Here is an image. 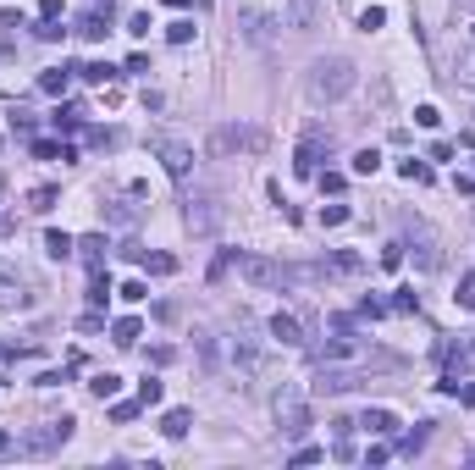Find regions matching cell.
Wrapping results in <instances>:
<instances>
[{"instance_id":"603a6c76","label":"cell","mask_w":475,"mask_h":470,"mask_svg":"<svg viewBox=\"0 0 475 470\" xmlns=\"http://www.w3.org/2000/svg\"><path fill=\"white\" fill-rule=\"evenodd\" d=\"M105 249H111V243H105V233H88V238H78V255L88 260V266H100V260H105Z\"/></svg>"},{"instance_id":"b9f144b4","label":"cell","mask_w":475,"mask_h":470,"mask_svg":"<svg viewBox=\"0 0 475 470\" xmlns=\"http://www.w3.org/2000/svg\"><path fill=\"white\" fill-rule=\"evenodd\" d=\"M382 266H387V271L403 266V243H387V249H382Z\"/></svg>"},{"instance_id":"7c38bea8","label":"cell","mask_w":475,"mask_h":470,"mask_svg":"<svg viewBox=\"0 0 475 470\" xmlns=\"http://www.w3.org/2000/svg\"><path fill=\"white\" fill-rule=\"evenodd\" d=\"M326 271H332V277H359L365 260H359L354 249H332V255H326Z\"/></svg>"},{"instance_id":"d590c367","label":"cell","mask_w":475,"mask_h":470,"mask_svg":"<svg viewBox=\"0 0 475 470\" xmlns=\"http://www.w3.org/2000/svg\"><path fill=\"white\" fill-rule=\"evenodd\" d=\"M139 404H144V409L160 404V382H155V377H144V382H139Z\"/></svg>"},{"instance_id":"9a60e30c","label":"cell","mask_w":475,"mask_h":470,"mask_svg":"<svg viewBox=\"0 0 475 470\" xmlns=\"http://www.w3.org/2000/svg\"><path fill=\"white\" fill-rule=\"evenodd\" d=\"M271 338H277V343H288V349H299V343H304V332H299V321H293V315H271Z\"/></svg>"},{"instance_id":"6da1fadb","label":"cell","mask_w":475,"mask_h":470,"mask_svg":"<svg viewBox=\"0 0 475 470\" xmlns=\"http://www.w3.org/2000/svg\"><path fill=\"white\" fill-rule=\"evenodd\" d=\"M354 83H359V67H354L348 56H326V61H316V67H310L304 89H310V100H316V105H332V100L354 94Z\"/></svg>"},{"instance_id":"e575fe53","label":"cell","mask_w":475,"mask_h":470,"mask_svg":"<svg viewBox=\"0 0 475 470\" xmlns=\"http://www.w3.org/2000/svg\"><path fill=\"white\" fill-rule=\"evenodd\" d=\"M393 310H398V315L420 310V299H414V288H398V294H393Z\"/></svg>"},{"instance_id":"4316f807","label":"cell","mask_w":475,"mask_h":470,"mask_svg":"<svg viewBox=\"0 0 475 470\" xmlns=\"http://www.w3.org/2000/svg\"><path fill=\"white\" fill-rule=\"evenodd\" d=\"M398 177H403V183H431V166H426V160H398Z\"/></svg>"},{"instance_id":"7bdbcfd3","label":"cell","mask_w":475,"mask_h":470,"mask_svg":"<svg viewBox=\"0 0 475 470\" xmlns=\"http://www.w3.org/2000/svg\"><path fill=\"white\" fill-rule=\"evenodd\" d=\"M459 305H465V310H475V277H465V282H459Z\"/></svg>"},{"instance_id":"681fc988","label":"cell","mask_w":475,"mask_h":470,"mask_svg":"<svg viewBox=\"0 0 475 470\" xmlns=\"http://www.w3.org/2000/svg\"><path fill=\"white\" fill-rule=\"evenodd\" d=\"M470 354H475V338H470Z\"/></svg>"},{"instance_id":"44dd1931","label":"cell","mask_w":475,"mask_h":470,"mask_svg":"<svg viewBox=\"0 0 475 470\" xmlns=\"http://www.w3.org/2000/svg\"><path fill=\"white\" fill-rule=\"evenodd\" d=\"M33 156H39V160H61V166H67V160H78V150H72V144H50V139H33Z\"/></svg>"},{"instance_id":"836d02e7","label":"cell","mask_w":475,"mask_h":470,"mask_svg":"<svg viewBox=\"0 0 475 470\" xmlns=\"http://www.w3.org/2000/svg\"><path fill=\"white\" fill-rule=\"evenodd\" d=\"M78 105H56V116H50V122H56V128H67V133H72V128H78Z\"/></svg>"},{"instance_id":"ee69618b","label":"cell","mask_w":475,"mask_h":470,"mask_svg":"<svg viewBox=\"0 0 475 470\" xmlns=\"http://www.w3.org/2000/svg\"><path fill=\"white\" fill-rule=\"evenodd\" d=\"M453 398H459L465 409H475V382H459V388H453Z\"/></svg>"},{"instance_id":"e0dca14e","label":"cell","mask_w":475,"mask_h":470,"mask_svg":"<svg viewBox=\"0 0 475 470\" xmlns=\"http://www.w3.org/2000/svg\"><path fill=\"white\" fill-rule=\"evenodd\" d=\"M45 255H50V260H72V255H78V238H67V233L50 227V233H45Z\"/></svg>"},{"instance_id":"4dcf8cb0","label":"cell","mask_w":475,"mask_h":470,"mask_svg":"<svg viewBox=\"0 0 475 470\" xmlns=\"http://www.w3.org/2000/svg\"><path fill=\"white\" fill-rule=\"evenodd\" d=\"M116 294H122L127 305H144V299H150V282H139V277H133V282H122Z\"/></svg>"},{"instance_id":"2e32d148","label":"cell","mask_w":475,"mask_h":470,"mask_svg":"<svg viewBox=\"0 0 475 470\" xmlns=\"http://www.w3.org/2000/svg\"><path fill=\"white\" fill-rule=\"evenodd\" d=\"M316 17H320V0H293L288 6V28H299V33L316 28Z\"/></svg>"},{"instance_id":"d4e9b609","label":"cell","mask_w":475,"mask_h":470,"mask_svg":"<svg viewBox=\"0 0 475 470\" xmlns=\"http://www.w3.org/2000/svg\"><path fill=\"white\" fill-rule=\"evenodd\" d=\"M243 33H249L254 45H265V39H271V17H260V11H249V17H243Z\"/></svg>"},{"instance_id":"c3c4849f","label":"cell","mask_w":475,"mask_h":470,"mask_svg":"<svg viewBox=\"0 0 475 470\" xmlns=\"http://www.w3.org/2000/svg\"><path fill=\"white\" fill-rule=\"evenodd\" d=\"M6 448H11V437H6V432H0V454H6Z\"/></svg>"},{"instance_id":"74e56055","label":"cell","mask_w":475,"mask_h":470,"mask_svg":"<svg viewBox=\"0 0 475 470\" xmlns=\"http://www.w3.org/2000/svg\"><path fill=\"white\" fill-rule=\"evenodd\" d=\"M139 409H144V404H111V420L127 426V420H139Z\"/></svg>"},{"instance_id":"7a4b0ae2","label":"cell","mask_w":475,"mask_h":470,"mask_svg":"<svg viewBox=\"0 0 475 470\" xmlns=\"http://www.w3.org/2000/svg\"><path fill=\"white\" fill-rule=\"evenodd\" d=\"M72 426H78L72 415H61V420H45V426H33V432H28L17 448H22V454H33V460H45V454H56V448L72 437Z\"/></svg>"},{"instance_id":"f35d334b","label":"cell","mask_w":475,"mask_h":470,"mask_svg":"<svg viewBox=\"0 0 475 470\" xmlns=\"http://www.w3.org/2000/svg\"><path fill=\"white\" fill-rule=\"evenodd\" d=\"M382 22H387V11H382V6H371V11H359V28H365V33H371V28H382Z\"/></svg>"},{"instance_id":"d6a6232c","label":"cell","mask_w":475,"mask_h":470,"mask_svg":"<svg viewBox=\"0 0 475 470\" xmlns=\"http://www.w3.org/2000/svg\"><path fill=\"white\" fill-rule=\"evenodd\" d=\"M166 39H171V45H188V39H194V22H188V17H177V22L166 28Z\"/></svg>"},{"instance_id":"7dc6e473","label":"cell","mask_w":475,"mask_h":470,"mask_svg":"<svg viewBox=\"0 0 475 470\" xmlns=\"http://www.w3.org/2000/svg\"><path fill=\"white\" fill-rule=\"evenodd\" d=\"M166 6H171V11H182V6H188V0H166Z\"/></svg>"},{"instance_id":"1f68e13d","label":"cell","mask_w":475,"mask_h":470,"mask_svg":"<svg viewBox=\"0 0 475 470\" xmlns=\"http://www.w3.org/2000/svg\"><path fill=\"white\" fill-rule=\"evenodd\" d=\"M316 183H320V194H343V188H348L343 172H316Z\"/></svg>"},{"instance_id":"484cf974","label":"cell","mask_w":475,"mask_h":470,"mask_svg":"<svg viewBox=\"0 0 475 470\" xmlns=\"http://www.w3.org/2000/svg\"><path fill=\"white\" fill-rule=\"evenodd\" d=\"M56 199H61V194L45 183V188H33V194H28V211H33V216H45V211H56Z\"/></svg>"},{"instance_id":"9c48e42d","label":"cell","mask_w":475,"mask_h":470,"mask_svg":"<svg viewBox=\"0 0 475 470\" xmlns=\"http://www.w3.org/2000/svg\"><path fill=\"white\" fill-rule=\"evenodd\" d=\"M448 67H453V73H448L453 83L475 89V39H459V45H453V61H448Z\"/></svg>"},{"instance_id":"60d3db41","label":"cell","mask_w":475,"mask_h":470,"mask_svg":"<svg viewBox=\"0 0 475 470\" xmlns=\"http://www.w3.org/2000/svg\"><path fill=\"white\" fill-rule=\"evenodd\" d=\"M414 122H420V128H442V111H437V105H420Z\"/></svg>"},{"instance_id":"3957f363","label":"cell","mask_w":475,"mask_h":470,"mask_svg":"<svg viewBox=\"0 0 475 470\" xmlns=\"http://www.w3.org/2000/svg\"><path fill=\"white\" fill-rule=\"evenodd\" d=\"M277 426H282V437H293V443L310 432V404H304V393H299V388L277 393Z\"/></svg>"},{"instance_id":"5b68a950","label":"cell","mask_w":475,"mask_h":470,"mask_svg":"<svg viewBox=\"0 0 475 470\" xmlns=\"http://www.w3.org/2000/svg\"><path fill=\"white\" fill-rule=\"evenodd\" d=\"M320 156H332V133H320V128H310V133L299 139V156H293V172H299V177H316V172H320Z\"/></svg>"},{"instance_id":"bcb514c9","label":"cell","mask_w":475,"mask_h":470,"mask_svg":"<svg viewBox=\"0 0 475 470\" xmlns=\"http://www.w3.org/2000/svg\"><path fill=\"white\" fill-rule=\"evenodd\" d=\"M39 17H56L61 22V0H39Z\"/></svg>"},{"instance_id":"cb8c5ba5","label":"cell","mask_w":475,"mask_h":470,"mask_svg":"<svg viewBox=\"0 0 475 470\" xmlns=\"http://www.w3.org/2000/svg\"><path fill=\"white\" fill-rule=\"evenodd\" d=\"M78 78H83V83H100V89H105V83L116 78V67H111V61H83Z\"/></svg>"},{"instance_id":"7402d4cb","label":"cell","mask_w":475,"mask_h":470,"mask_svg":"<svg viewBox=\"0 0 475 470\" xmlns=\"http://www.w3.org/2000/svg\"><path fill=\"white\" fill-rule=\"evenodd\" d=\"M111 294H116V288H111V277H105L100 266H88V305H105Z\"/></svg>"},{"instance_id":"30bf717a","label":"cell","mask_w":475,"mask_h":470,"mask_svg":"<svg viewBox=\"0 0 475 470\" xmlns=\"http://www.w3.org/2000/svg\"><path fill=\"white\" fill-rule=\"evenodd\" d=\"M188 227L194 233H216L221 227V205L216 199H188Z\"/></svg>"},{"instance_id":"83f0119b","label":"cell","mask_w":475,"mask_h":470,"mask_svg":"<svg viewBox=\"0 0 475 470\" xmlns=\"http://www.w3.org/2000/svg\"><path fill=\"white\" fill-rule=\"evenodd\" d=\"M354 172H359V177H376V172H382V150H376V144L359 150V156H354Z\"/></svg>"},{"instance_id":"4fadbf2b","label":"cell","mask_w":475,"mask_h":470,"mask_svg":"<svg viewBox=\"0 0 475 470\" xmlns=\"http://www.w3.org/2000/svg\"><path fill=\"white\" fill-rule=\"evenodd\" d=\"M139 338H144V321H139V315H122V321H111V343H116V349H133Z\"/></svg>"},{"instance_id":"ba28073f","label":"cell","mask_w":475,"mask_h":470,"mask_svg":"<svg viewBox=\"0 0 475 470\" xmlns=\"http://www.w3.org/2000/svg\"><path fill=\"white\" fill-rule=\"evenodd\" d=\"M111 22H116V6H111V0H94V6L78 17V39H105Z\"/></svg>"},{"instance_id":"ac0fdd59","label":"cell","mask_w":475,"mask_h":470,"mask_svg":"<svg viewBox=\"0 0 475 470\" xmlns=\"http://www.w3.org/2000/svg\"><path fill=\"white\" fill-rule=\"evenodd\" d=\"M88 393H94L100 404H111V398L122 393V377H116V371H94V382H88Z\"/></svg>"},{"instance_id":"8d00e7d4","label":"cell","mask_w":475,"mask_h":470,"mask_svg":"<svg viewBox=\"0 0 475 470\" xmlns=\"http://www.w3.org/2000/svg\"><path fill=\"white\" fill-rule=\"evenodd\" d=\"M343 222H348V205H326L320 211V227H343Z\"/></svg>"},{"instance_id":"f907efd6","label":"cell","mask_w":475,"mask_h":470,"mask_svg":"<svg viewBox=\"0 0 475 470\" xmlns=\"http://www.w3.org/2000/svg\"><path fill=\"white\" fill-rule=\"evenodd\" d=\"M199 6H210V0H199Z\"/></svg>"},{"instance_id":"d6986e66","label":"cell","mask_w":475,"mask_h":470,"mask_svg":"<svg viewBox=\"0 0 475 470\" xmlns=\"http://www.w3.org/2000/svg\"><path fill=\"white\" fill-rule=\"evenodd\" d=\"M188 426H194V409H166L160 415V432L166 437H188Z\"/></svg>"},{"instance_id":"ffe728a7","label":"cell","mask_w":475,"mask_h":470,"mask_svg":"<svg viewBox=\"0 0 475 470\" xmlns=\"http://www.w3.org/2000/svg\"><path fill=\"white\" fill-rule=\"evenodd\" d=\"M139 266H144V271H150V277H171V271H177V260H171V255H150V249H139Z\"/></svg>"},{"instance_id":"52a82bcc","label":"cell","mask_w":475,"mask_h":470,"mask_svg":"<svg viewBox=\"0 0 475 470\" xmlns=\"http://www.w3.org/2000/svg\"><path fill=\"white\" fill-rule=\"evenodd\" d=\"M210 150L227 156V150H265V133L260 128H216L210 133Z\"/></svg>"},{"instance_id":"8fae6325","label":"cell","mask_w":475,"mask_h":470,"mask_svg":"<svg viewBox=\"0 0 475 470\" xmlns=\"http://www.w3.org/2000/svg\"><path fill=\"white\" fill-rule=\"evenodd\" d=\"M354 426H365L371 437H393V432H398V415H393V409H365Z\"/></svg>"},{"instance_id":"ab89813d","label":"cell","mask_w":475,"mask_h":470,"mask_svg":"<svg viewBox=\"0 0 475 470\" xmlns=\"http://www.w3.org/2000/svg\"><path fill=\"white\" fill-rule=\"evenodd\" d=\"M150 28H155V22H150V11H139V17H127V33H133V39H144Z\"/></svg>"},{"instance_id":"f1b7e54d","label":"cell","mask_w":475,"mask_h":470,"mask_svg":"<svg viewBox=\"0 0 475 470\" xmlns=\"http://www.w3.org/2000/svg\"><path fill=\"white\" fill-rule=\"evenodd\" d=\"M105 222H111V227H133V222H139V211H133V205H122V199H116V205H111V211H105Z\"/></svg>"},{"instance_id":"f6af8a7d","label":"cell","mask_w":475,"mask_h":470,"mask_svg":"<svg viewBox=\"0 0 475 470\" xmlns=\"http://www.w3.org/2000/svg\"><path fill=\"white\" fill-rule=\"evenodd\" d=\"M316 460H326V448H299L293 454V465H316Z\"/></svg>"},{"instance_id":"8992f818","label":"cell","mask_w":475,"mask_h":470,"mask_svg":"<svg viewBox=\"0 0 475 470\" xmlns=\"http://www.w3.org/2000/svg\"><path fill=\"white\" fill-rule=\"evenodd\" d=\"M155 156H160V166H166L171 183H188V177H194V150H188V144H177V139H155Z\"/></svg>"},{"instance_id":"277c9868","label":"cell","mask_w":475,"mask_h":470,"mask_svg":"<svg viewBox=\"0 0 475 470\" xmlns=\"http://www.w3.org/2000/svg\"><path fill=\"white\" fill-rule=\"evenodd\" d=\"M238 277L254 282V288H282V282H293L299 271H282V266L265 260V255H238Z\"/></svg>"},{"instance_id":"f546056e","label":"cell","mask_w":475,"mask_h":470,"mask_svg":"<svg viewBox=\"0 0 475 470\" xmlns=\"http://www.w3.org/2000/svg\"><path fill=\"white\" fill-rule=\"evenodd\" d=\"M426 437H431V420H420V426H414V432H409L398 448H403V454H420V448H426Z\"/></svg>"},{"instance_id":"5bb4252c","label":"cell","mask_w":475,"mask_h":470,"mask_svg":"<svg viewBox=\"0 0 475 470\" xmlns=\"http://www.w3.org/2000/svg\"><path fill=\"white\" fill-rule=\"evenodd\" d=\"M72 78H78V67H45L39 73V94H67Z\"/></svg>"}]
</instances>
